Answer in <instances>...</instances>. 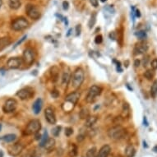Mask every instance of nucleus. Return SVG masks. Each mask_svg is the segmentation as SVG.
<instances>
[{"label": "nucleus", "instance_id": "nucleus-53", "mask_svg": "<svg viewBox=\"0 0 157 157\" xmlns=\"http://www.w3.org/2000/svg\"><path fill=\"white\" fill-rule=\"evenodd\" d=\"M100 1H101L102 3H105V2H106L107 0H100Z\"/></svg>", "mask_w": 157, "mask_h": 157}, {"label": "nucleus", "instance_id": "nucleus-9", "mask_svg": "<svg viewBox=\"0 0 157 157\" xmlns=\"http://www.w3.org/2000/svg\"><path fill=\"white\" fill-rule=\"evenodd\" d=\"M33 96H34V90L31 87L22 88L20 90H18L17 93V96L22 100L31 99Z\"/></svg>", "mask_w": 157, "mask_h": 157}, {"label": "nucleus", "instance_id": "nucleus-6", "mask_svg": "<svg viewBox=\"0 0 157 157\" xmlns=\"http://www.w3.org/2000/svg\"><path fill=\"white\" fill-rule=\"evenodd\" d=\"M29 26V22L26 18L23 17H20L15 19L12 23V29L16 31H21L26 29Z\"/></svg>", "mask_w": 157, "mask_h": 157}, {"label": "nucleus", "instance_id": "nucleus-12", "mask_svg": "<svg viewBox=\"0 0 157 157\" xmlns=\"http://www.w3.org/2000/svg\"><path fill=\"white\" fill-rule=\"evenodd\" d=\"M44 117H45V119L50 124H55L56 123V115L54 113V109L51 107H48L45 109L44 110Z\"/></svg>", "mask_w": 157, "mask_h": 157}, {"label": "nucleus", "instance_id": "nucleus-7", "mask_svg": "<svg viewBox=\"0 0 157 157\" xmlns=\"http://www.w3.org/2000/svg\"><path fill=\"white\" fill-rule=\"evenodd\" d=\"M22 62L27 66H31L35 59V53L31 48H27L24 50L22 54Z\"/></svg>", "mask_w": 157, "mask_h": 157}, {"label": "nucleus", "instance_id": "nucleus-21", "mask_svg": "<svg viewBox=\"0 0 157 157\" xmlns=\"http://www.w3.org/2000/svg\"><path fill=\"white\" fill-rule=\"evenodd\" d=\"M136 155V149L132 145L127 146L125 148V155L127 157H134Z\"/></svg>", "mask_w": 157, "mask_h": 157}, {"label": "nucleus", "instance_id": "nucleus-5", "mask_svg": "<svg viewBox=\"0 0 157 157\" xmlns=\"http://www.w3.org/2000/svg\"><path fill=\"white\" fill-rule=\"evenodd\" d=\"M41 128V123L39 119H33L28 123L26 128V135H35Z\"/></svg>", "mask_w": 157, "mask_h": 157}, {"label": "nucleus", "instance_id": "nucleus-10", "mask_svg": "<svg viewBox=\"0 0 157 157\" xmlns=\"http://www.w3.org/2000/svg\"><path fill=\"white\" fill-rule=\"evenodd\" d=\"M18 106V102L15 99H8L7 100L4 105H3V110L5 113H12L17 109Z\"/></svg>", "mask_w": 157, "mask_h": 157}, {"label": "nucleus", "instance_id": "nucleus-29", "mask_svg": "<svg viewBox=\"0 0 157 157\" xmlns=\"http://www.w3.org/2000/svg\"><path fill=\"white\" fill-rule=\"evenodd\" d=\"M68 154H69L70 157H76V156H77V146L74 145V144L71 145Z\"/></svg>", "mask_w": 157, "mask_h": 157}, {"label": "nucleus", "instance_id": "nucleus-30", "mask_svg": "<svg viewBox=\"0 0 157 157\" xmlns=\"http://www.w3.org/2000/svg\"><path fill=\"white\" fill-rule=\"evenodd\" d=\"M48 139H49L48 132L45 131L44 132V134L42 135V137H41V142H40V146H42V147H44V145H45V143H46V142L48 141Z\"/></svg>", "mask_w": 157, "mask_h": 157}, {"label": "nucleus", "instance_id": "nucleus-47", "mask_svg": "<svg viewBox=\"0 0 157 157\" xmlns=\"http://www.w3.org/2000/svg\"><path fill=\"white\" fill-rule=\"evenodd\" d=\"M135 15L137 18H140L141 17V12H140L139 9H135Z\"/></svg>", "mask_w": 157, "mask_h": 157}, {"label": "nucleus", "instance_id": "nucleus-32", "mask_svg": "<svg viewBox=\"0 0 157 157\" xmlns=\"http://www.w3.org/2000/svg\"><path fill=\"white\" fill-rule=\"evenodd\" d=\"M86 157H96V147L89 149L87 152Z\"/></svg>", "mask_w": 157, "mask_h": 157}, {"label": "nucleus", "instance_id": "nucleus-22", "mask_svg": "<svg viewBox=\"0 0 157 157\" xmlns=\"http://www.w3.org/2000/svg\"><path fill=\"white\" fill-rule=\"evenodd\" d=\"M8 5L10 8L13 9V10H18L21 6V0H9Z\"/></svg>", "mask_w": 157, "mask_h": 157}, {"label": "nucleus", "instance_id": "nucleus-43", "mask_svg": "<svg viewBox=\"0 0 157 157\" xmlns=\"http://www.w3.org/2000/svg\"><path fill=\"white\" fill-rule=\"evenodd\" d=\"M26 35H24L23 37L21 38V40H20V41H18V43H17V44H15V45H14V47H13V48H16V47H17V46H18V45H19V44H21V43H22V42H23V41H25V40H26Z\"/></svg>", "mask_w": 157, "mask_h": 157}, {"label": "nucleus", "instance_id": "nucleus-13", "mask_svg": "<svg viewBox=\"0 0 157 157\" xmlns=\"http://www.w3.org/2000/svg\"><path fill=\"white\" fill-rule=\"evenodd\" d=\"M148 50V45L146 42H139L135 45L134 48V54H146Z\"/></svg>", "mask_w": 157, "mask_h": 157}, {"label": "nucleus", "instance_id": "nucleus-18", "mask_svg": "<svg viewBox=\"0 0 157 157\" xmlns=\"http://www.w3.org/2000/svg\"><path fill=\"white\" fill-rule=\"evenodd\" d=\"M55 140L54 139V138H49L48 139V141L46 142V143H45V145H44V149L46 150L47 151H53L54 149V147H55Z\"/></svg>", "mask_w": 157, "mask_h": 157}, {"label": "nucleus", "instance_id": "nucleus-14", "mask_svg": "<svg viewBox=\"0 0 157 157\" xmlns=\"http://www.w3.org/2000/svg\"><path fill=\"white\" fill-rule=\"evenodd\" d=\"M24 149V145L23 144H21V143L18 142V143H16L15 145H13L10 148L9 150V153L12 156H17L18 155L20 154L21 151H23Z\"/></svg>", "mask_w": 157, "mask_h": 157}, {"label": "nucleus", "instance_id": "nucleus-11", "mask_svg": "<svg viewBox=\"0 0 157 157\" xmlns=\"http://www.w3.org/2000/svg\"><path fill=\"white\" fill-rule=\"evenodd\" d=\"M23 64L21 58L14 57V58H10L7 62V67L9 69H18Z\"/></svg>", "mask_w": 157, "mask_h": 157}, {"label": "nucleus", "instance_id": "nucleus-36", "mask_svg": "<svg viewBox=\"0 0 157 157\" xmlns=\"http://www.w3.org/2000/svg\"><path fill=\"white\" fill-rule=\"evenodd\" d=\"M150 57H149V55H146L144 58H143L142 59V65L143 67H146V66H147V64H148L149 61H150Z\"/></svg>", "mask_w": 157, "mask_h": 157}, {"label": "nucleus", "instance_id": "nucleus-44", "mask_svg": "<svg viewBox=\"0 0 157 157\" xmlns=\"http://www.w3.org/2000/svg\"><path fill=\"white\" fill-rule=\"evenodd\" d=\"M81 26L80 25H77V26H76V35H79L81 34Z\"/></svg>", "mask_w": 157, "mask_h": 157}, {"label": "nucleus", "instance_id": "nucleus-42", "mask_svg": "<svg viewBox=\"0 0 157 157\" xmlns=\"http://www.w3.org/2000/svg\"><path fill=\"white\" fill-rule=\"evenodd\" d=\"M90 2L91 3V5L95 7V8L98 7V5H99V0H90Z\"/></svg>", "mask_w": 157, "mask_h": 157}, {"label": "nucleus", "instance_id": "nucleus-40", "mask_svg": "<svg viewBox=\"0 0 157 157\" xmlns=\"http://www.w3.org/2000/svg\"><path fill=\"white\" fill-rule=\"evenodd\" d=\"M85 137H86V135L85 134H79L78 136H77V140L79 142H82L83 140L85 139Z\"/></svg>", "mask_w": 157, "mask_h": 157}, {"label": "nucleus", "instance_id": "nucleus-51", "mask_svg": "<svg viewBox=\"0 0 157 157\" xmlns=\"http://www.w3.org/2000/svg\"><path fill=\"white\" fill-rule=\"evenodd\" d=\"M2 5H3V0H0V8H1Z\"/></svg>", "mask_w": 157, "mask_h": 157}, {"label": "nucleus", "instance_id": "nucleus-48", "mask_svg": "<svg viewBox=\"0 0 157 157\" xmlns=\"http://www.w3.org/2000/svg\"><path fill=\"white\" fill-rule=\"evenodd\" d=\"M35 140H41V134H39V132H37V133H35Z\"/></svg>", "mask_w": 157, "mask_h": 157}, {"label": "nucleus", "instance_id": "nucleus-23", "mask_svg": "<svg viewBox=\"0 0 157 157\" xmlns=\"http://www.w3.org/2000/svg\"><path fill=\"white\" fill-rule=\"evenodd\" d=\"M89 116H90V111L88 108H82L79 112V117L81 119H87Z\"/></svg>", "mask_w": 157, "mask_h": 157}, {"label": "nucleus", "instance_id": "nucleus-37", "mask_svg": "<svg viewBox=\"0 0 157 157\" xmlns=\"http://www.w3.org/2000/svg\"><path fill=\"white\" fill-rule=\"evenodd\" d=\"M73 133V129L72 128H67L65 129V135L67 137H70Z\"/></svg>", "mask_w": 157, "mask_h": 157}, {"label": "nucleus", "instance_id": "nucleus-54", "mask_svg": "<svg viewBox=\"0 0 157 157\" xmlns=\"http://www.w3.org/2000/svg\"><path fill=\"white\" fill-rule=\"evenodd\" d=\"M1 128H2V124L0 123V130H1Z\"/></svg>", "mask_w": 157, "mask_h": 157}, {"label": "nucleus", "instance_id": "nucleus-16", "mask_svg": "<svg viewBox=\"0 0 157 157\" xmlns=\"http://www.w3.org/2000/svg\"><path fill=\"white\" fill-rule=\"evenodd\" d=\"M42 105H43V101L41 98H39L35 100L34 103H33V105H32V110H33V112L35 113V114H39L41 113V109H42Z\"/></svg>", "mask_w": 157, "mask_h": 157}, {"label": "nucleus", "instance_id": "nucleus-25", "mask_svg": "<svg viewBox=\"0 0 157 157\" xmlns=\"http://www.w3.org/2000/svg\"><path fill=\"white\" fill-rule=\"evenodd\" d=\"M17 138V136L15 134H7L5 136H3L0 138V140H2L5 142H12L13 141H15Z\"/></svg>", "mask_w": 157, "mask_h": 157}, {"label": "nucleus", "instance_id": "nucleus-1", "mask_svg": "<svg viewBox=\"0 0 157 157\" xmlns=\"http://www.w3.org/2000/svg\"><path fill=\"white\" fill-rule=\"evenodd\" d=\"M81 94L78 91H74L67 95L65 97V103L63 105V109L65 112H69L75 106V105L78 102L80 99Z\"/></svg>", "mask_w": 157, "mask_h": 157}, {"label": "nucleus", "instance_id": "nucleus-38", "mask_svg": "<svg viewBox=\"0 0 157 157\" xmlns=\"http://www.w3.org/2000/svg\"><path fill=\"white\" fill-rule=\"evenodd\" d=\"M102 41H103V37H102V35H97L96 37V39H95V42H96V44H101Z\"/></svg>", "mask_w": 157, "mask_h": 157}, {"label": "nucleus", "instance_id": "nucleus-3", "mask_svg": "<svg viewBox=\"0 0 157 157\" xmlns=\"http://www.w3.org/2000/svg\"><path fill=\"white\" fill-rule=\"evenodd\" d=\"M108 136L112 140L119 141V140L123 139L127 136V130L125 128L120 125L114 126L113 128L109 129L108 131Z\"/></svg>", "mask_w": 157, "mask_h": 157}, {"label": "nucleus", "instance_id": "nucleus-52", "mask_svg": "<svg viewBox=\"0 0 157 157\" xmlns=\"http://www.w3.org/2000/svg\"><path fill=\"white\" fill-rule=\"evenodd\" d=\"M143 143H144V147H147V145H146V142H143Z\"/></svg>", "mask_w": 157, "mask_h": 157}, {"label": "nucleus", "instance_id": "nucleus-41", "mask_svg": "<svg viewBox=\"0 0 157 157\" xmlns=\"http://www.w3.org/2000/svg\"><path fill=\"white\" fill-rule=\"evenodd\" d=\"M68 8H69V3H68L67 1H64V2H63V8H64V10H67Z\"/></svg>", "mask_w": 157, "mask_h": 157}, {"label": "nucleus", "instance_id": "nucleus-27", "mask_svg": "<svg viewBox=\"0 0 157 157\" xmlns=\"http://www.w3.org/2000/svg\"><path fill=\"white\" fill-rule=\"evenodd\" d=\"M144 77H145L146 78L149 80V81H151V80H153L155 77V71L152 69H148L146 70L144 73Z\"/></svg>", "mask_w": 157, "mask_h": 157}, {"label": "nucleus", "instance_id": "nucleus-28", "mask_svg": "<svg viewBox=\"0 0 157 157\" xmlns=\"http://www.w3.org/2000/svg\"><path fill=\"white\" fill-rule=\"evenodd\" d=\"M151 96L153 98H155L157 96V80L154 81L151 87Z\"/></svg>", "mask_w": 157, "mask_h": 157}, {"label": "nucleus", "instance_id": "nucleus-33", "mask_svg": "<svg viewBox=\"0 0 157 157\" xmlns=\"http://www.w3.org/2000/svg\"><path fill=\"white\" fill-rule=\"evenodd\" d=\"M136 35H137V37L141 40V41H143V40H145L146 38V33L145 31H137L136 33Z\"/></svg>", "mask_w": 157, "mask_h": 157}, {"label": "nucleus", "instance_id": "nucleus-31", "mask_svg": "<svg viewBox=\"0 0 157 157\" xmlns=\"http://www.w3.org/2000/svg\"><path fill=\"white\" fill-rule=\"evenodd\" d=\"M96 21V13H93V14L90 16V21H89V22H88V26H89V28H90V29H91V28L95 26Z\"/></svg>", "mask_w": 157, "mask_h": 157}, {"label": "nucleus", "instance_id": "nucleus-17", "mask_svg": "<svg viewBox=\"0 0 157 157\" xmlns=\"http://www.w3.org/2000/svg\"><path fill=\"white\" fill-rule=\"evenodd\" d=\"M130 114H131L130 106L128 103H123L122 107V112H121V117L123 119H128Z\"/></svg>", "mask_w": 157, "mask_h": 157}, {"label": "nucleus", "instance_id": "nucleus-35", "mask_svg": "<svg viewBox=\"0 0 157 157\" xmlns=\"http://www.w3.org/2000/svg\"><path fill=\"white\" fill-rule=\"evenodd\" d=\"M151 69L154 70H157V58H154L152 61L151 62Z\"/></svg>", "mask_w": 157, "mask_h": 157}, {"label": "nucleus", "instance_id": "nucleus-19", "mask_svg": "<svg viewBox=\"0 0 157 157\" xmlns=\"http://www.w3.org/2000/svg\"><path fill=\"white\" fill-rule=\"evenodd\" d=\"M97 120H98V118L96 116H89L87 119H86L85 126H86L87 128H91V127H93V126L96 124Z\"/></svg>", "mask_w": 157, "mask_h": 157}, {"label": "nucleus", "instance_id": "nucleus-20", "mask_svg": "<svg viewBox=\"0 0 157 157\" xmlns=\"http://www.w3.org/2000/svg\"><path fill=\"white\" fill-rule=\"evenodd\" d=\"M71 77H72V73L70 72L69 69L65 71L63 74V77H62V82L64 85H67L71 81Z\"/></svg>", "mask_w": 157, "mask_h": 157}, {"label": "nucleus", "instance_id": "nucleus-24", "mask_svg": "<svg viewBox=\"0 0 157 157\" xmlns=\"http://www.w3.org/2000/svg\"><path fill=\"white\" fill-rule=\"evenodd\" d=\"M11 44V41L10 39L8 37H3L0 39V50H3L4 48L8 46L9 44Z\"/></svg>", "mask_w": 157, "mask_h": 157}, {"label": "nucleus", "instance_id": "nucleus-8", "mask_svg": "<svg viewBox=\"0 0 157 157\" xmlns=\"http://www.w3.org/2000/svg\"><path fill=\"white\" fill-rule=\"evenodd\" d=\"M26 12L27 16L32 20H38L41 18V12L40 10L33 4H28L26 7Z\"/></svg>", "mask_w": 157, "mask_h": 157}, {"label": "nucleus", "instance_id": "nucleus-39", "mask_svg": "<svg viewBox=\"0 0 157 157\" xmlns=\"http://www.w3.org/2000/svg\"><path fill=\"white\" fill-rule=\"evenodd\" d=\"M51 96L54 97V98H58V96H59V92H58L57 90H52V92H51Z\"/></svg>", "mask_w": 157, "mask_h": 157}, {"label": "nucleus", "instance_id": "nucleus-4", "mask_svg": "<svg viewBox=\"0 0 157 157\" xmlns=\"http://www.w3.org/2000/svg\"><path fill=\"white\" fill-rule=\"evenodd\" d=\"M102 92V88L99 86L94 85L88 90V93L86 96V101L87 103H93L96 100V97L99 96Z\"/></svg>", "mask_w": 157, "mask_h": 157}, {"label": "nucleus", "instance_id": "nucleus-45", "mask_svg": "<svg viewBox=\"0 0 157 157\" xmlns=\"http://www.w3.org/2000/svg\"><path fill=\"white\" fill-rule=\"evenodd\" d=\"M110 38L111 40L114 41V40L116 39V33H115L114 31L110 32Z\"/></svg>", "mask_w": 157, "mask_h": 157}, {"label": "nucleus", "instance_id": "nucleus-49", "mask_svg": "<svg viewBox=\"0 0 157 157\" xmlns=\"http://www.w3.org/2000/svg\"><path fill=\"white\" fill-rule=\"evenodd\" d=\"M143 122H144V125L146 126H148V122H147V119H146V117H144V119H143Z\"/></svg>", "mask_w": 157, "mask_h": 157}, {"label": "nucleus", "instance_id": "nucleus-50", "mask_svg": "<svg viewBox=\"0 0 157 157\" xmlns=\"http://www.w3.org/2000/svg\"><path fill=\"white\" fill-rule=\"evenodd\" d=\"M153 151H154V152H156L157 153V145L155 146L154 147H153Z\"/></svg>", "mask_w": 157, "mask_h": 157}, {"label": "nucleus", "instance_id": "nucleus-15", "mask_svg": "<svg viewBox=\"0 0 157 157\" xmlns=\"http://www.w3.org/2000/svg\"><path fill=\"white\" fill-rule=\"evenodd\" d=\"M111 147L109 145H104L100 149L96 157H108L110 153Z\"/></svg>", "mask_w": 157, "mask_h": 157}, {"label": "nucleus", "instance_id": "nucleus-26", "mask_svg": "<svg viewBox=\"0 0 157 157\" xmlns=\"http://www.w3.org/2000/svg\"><path fill=\"white\" fill-rule=\"evenodd\" d=\"M58 77H59V70L57 67H52V71H51V77H52V81L55 82L58 81Z\"/></svg>", "mask_w": 157, "mask_h": 157}, {"label": "nucleus", "instance_id": "nucleus-34", "mask_svg": "<svg viewBox=\"0 0 157 157\" xmlns=\"http://www.w3.org/2000/svg\"><path fill=\"white\" fill-rule=\"evenodd\" d=\"M61 132V127L60 126H56L55 128L52 129V134L54 137H58V135L60 134Z\"/></svg>", "mask_w": 157, "mask_h": 157}, {"label": "nucleus", "instance_id": "nucleus-2", "mask_svg": "<svg viewBox=\"0 0 157 157\" xmlns=\"http://www.w3.org/2000/svg\"><path fill=\"white\" fill-rule=\"evenodd\" d=\"M85 79V73L84 71L81 67H77V69L73 72L71 77V84L73 89L77 90L82 84L84 82Z\"/></svg>", "mask_w": 157, "mask_h": 157}, {"label": "nucleus", "instance_id": "nucleus-46", "mask_svg": "<svg viewBox=\"0 0 157 157\" xmlns=\"http://www.w3.org/2000/svg\"><path fill=\"white\" fill-rule=\"evenodd\" d=\"M140 64H141V61H140L139 59H136V60L134 61V66L136 67H139Z\"/></svg>", "mask_w": 157, "mask_h": 157}]
</instances>
